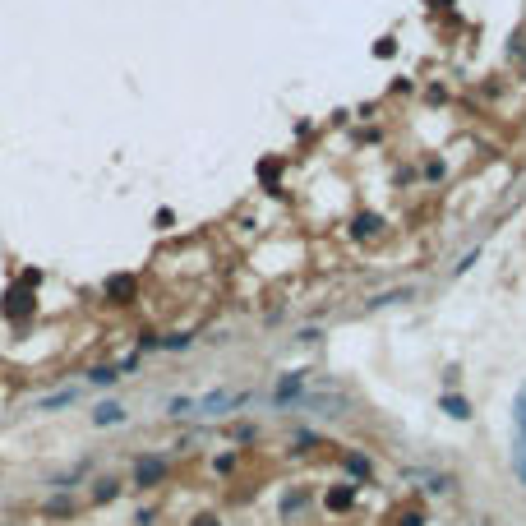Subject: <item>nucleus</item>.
I'll return each mask as SVG.
<instances>
[{"mask_svg":"<svg viewBox=\"0 0 526 526\" xmlns=\"http://www.w3.org/2000/svg\"><path fill=\"white\" fill-rule=\"evenodd\" d=\"M194 526H217V517H198V522Z\"/></svg>","mask_w":526,"mask_h":526,"instance_id":"6","label":"nucleus"},{"mask_svg":"<svg viewBox=\"0 0 526 526\" xmlns=\"http://www.w3.org/2000/svg\"><path fill=\"white\" fill-rule=\"evenodd\" d=\"M162 476H166V461L162 457H139V466H134V485H143V490L157 485Z\"/></svg>","mask_w":526,"mask_h":526,"instance_id":"2","label":"nucleus"},{"mask_svg":"<svg viewBox=\"0 0 526 526\" xmlns=\"http://www.w3.org/2000/svg\"><path fill=\"white\" fill-rule=\"evenodd\" d=\"M250 402V393H208L198 397V402H189L198 411V416H222V411H231V406H245Z\"/></svg>","mask_w":526,"mask_h":526,"instance_id":"1","label":"nucleus"},{"mask_svg":"<svg viewBox=\"0 0 526 526\" xmlns=\"http://www.w3.org/2000/svg\"><path fill=\"white\" fill-rule=\"evenodd\" d=\"M93 420H97V425H116V420H121V406H116V402L97 406V416H93Z\"/></svg>","mask_w":526,"mask_h":526,"instance_id":"4","label":"nucleus"},{"mask_svg":"<svg viewBox=\"0 0 526 526\" xmlns=\"http://www.w3.org/2000/svg\"><path fill=\"white\" fill-rule=\"evenodd\" d=\"M351 504V490H332L328 494V508H346Z\"/></svg>","mask_w":526,"mask_h":526,"instance_id":"5","label":"nucleus"},{"mask_svg":"<svg viewBox=\"0 0 526 526\" xmlns=\"http://www.w3.org/2000/svg\"><path fill=\"white\" fill-rule=\"evenodd\" d=\"M107 296H116V300L134 296V277H111V282H107Z\"/></svg>","mask_w":526,"mask_h":526,"instance_id":"3","label":"nucleus"}]
</instances>
